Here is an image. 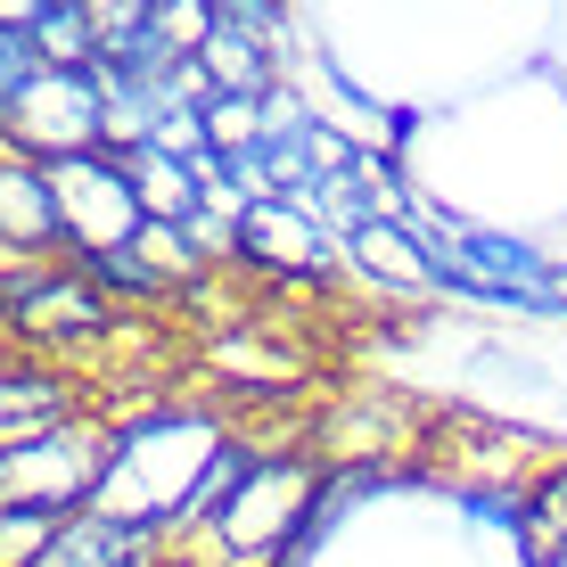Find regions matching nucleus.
I'll list each match as a JSON object with an SVG mask.
<instances>
[{
    "instance_id": "4",
    "label": "nucleus",
    "mask_w": 567,
    "mask_h": 567,
    "mask_svg": "<svg viewBox=\"0 0 567 567\" xmlns=\"http://www.w3.org/2000/svg\"><path fill=\"white\" fill-rule=\"evenodd\" d=\"M58 189V223H66V256H115V247L141 239V198H132L124 156H66V165H42Z\"/></svg>"
},
{
    "instance_id": "5",
    "label": "nucleus",
    "mask_w": 567,
    "mask_h": 567,
    "mask_svg": "<svg viewBox=\"0 0 567 567\" xmlns=\"http://www.w3.org/2000/svg\"><path fill=\"white\" fill-rule=\"evenodd\" d=\"M83 412H91V386L74 379V370L33 362V354H0V453L50 436V427H66Z\"/></svg>"
},
{
    "instance_id": "10",
    "label": "nucleus",
    "mask_w": 567,
    "mask_h": 567,
    "mask_svg": "<svg viewBox=\"0 0 567 567\" xmlns=\"http://www.w3.org/2000/svg\"><path fill=\"white\" fill-rule=\"evenodd\" d=\"M58 526L66 518H50V511H0V567H42Z\"/></svg>"
},
{
    "instance_id": "9",
    "label": "nucleus",
    "mask_w": 567,
    "mask_h": 567,
    "mask_svg": "<svg viewBox=\"0 0 567 567\" xmlns=\"http://www.w3.org/2000/svg\"><path fill=\"white\" fill-rule=\"evenodd\" d=\"M518 518H526V543H535V559H559V551H567V461H551L535 485H526Z\"/></svg>"
},
{
    "instance_id": "6",
    "label": "nucleus",
    "mask_w": 567,
    "mask_h": 567,
    "mask_svg": "<svg viewBox=\"0 0 567 567\" xmlns=\"http://www.w3.org/2000/svg\"><path fill=\"white\" fill-rule=\"evenodd\" d=\"M346 271H354L362 288H379V297H427L436 280V256H427V239L412 223H362L354 239H346Z\"/></svg>"
},
{
    "instance_id": "1",
    "label": "nucleus",
    "mask_w": 567,
    "mask_h": 567,
    "mask_svg": "<svg viewBox=\"0 0 567 567\" xmlns=\"http://www.w3.org/2000/svg\"><path fill=\"white\" fill-rule=\"evenodd\" d=\"M321 477L329 468L312 453H247L239 477L223 485V502L189 526V543L214 567H280L321 511Z\"/></svg>"
},
{
    "instance_id": "11",
    "label": "nucleus",
    "mask_w": 567,
    "mask_h": 567,
    "mask_svg": "<svg viewBox=\"0 0 567 567\" xmlns=\"http://www.w3.org/2000/svg\"><path fill=\"white\" fill-rule=\"evenodd\" d=\"M33 74H42V50L25 42V25H17V9H0V115L33 91Z\"/></svg>"
},
{
    "instance_id": "2",
    "label": "nucleus",
    "mask_w": 567,
    "mask_h": 567,
    "mask_svg": "<svg viewBox=\"0 0 567 567\" xmlns=\"http://www.w3.org/2000/svg\"><path fill=\"white\" fill-rule=\"evenodd\" d=\"M107 148V91L100 74L42 66L33 91L0 115V156L17 165H66V156H100Z\"/></svg>"
},
{
    "instance_id": "8",
    "label": "nucleus",
    "mask_w": 567,
    "mask_h": 567,
    "mask_svg": "<svg viewBox=\"0 0 567 567\" xmlns=\"http://www.w3.org/2000/svg\"><path fill=\"white\" fill-rule=\"evenodd\" d=\"M17 25L42 50V66H74V74L100 66V17L74 9V0H58V9H17Z\"/></svg>"
},
{
    "instance_id": "3",
    "label": "nucleus",
    "mask_w": 567,
    "mask_h": 567,
    "mask_svg": "<svg viewBox=\"0 0 567 567\" xmlns=\"http://www.w3.org/2000/svg\"><path fill=\"white\" fill-rule=\"evenodd\" d=\"M230 271H256V280H280V288H329L346 271V247L297 198H271V206H239V223H230Z\"/></svg>"
},
{
    "instance_id": "7",
    "label": "nucleus",
    "mask_w": 567,
    "mask_h": 567,
    "mask_svg": "<svg viewBox=\"0 0 567 567\" xmlns=\"http://www.w3.org/2000/svg\"><path fill=\"white\" fill-rule=\"evenodd\" d=\"M124 173H132V198H141L148 223H198L206 214V165H189V156H173V148H132L124 156Z\"/></svg>"
}]
</instances>
